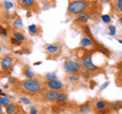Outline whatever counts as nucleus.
I'll list each match as a JSON object with an SVG mask.
<instances>
[{
    "mask_svg": "<svg viewBox=\"0 0 122 114\" xmlns=\"http://www.w3.org/2000/svg\"><path fill=\"white\" fill-rule=\"evenodd\" d=\"M90 2L85 0H77V1H71L68 3V13L69 14H81L89 8Z\"/></svg>",
    "mask_w": 122,
    "mask_h": 114,
    "instance_id": "f257e3e1",
    "label": "nucleus"
},
{
    "mask_svg": "<svg viewBox=\"0 0 122 114\" xmlns=\"http://www.w3.org/2000/svg\"><path fill=\"white\" fill-rule=\"evenodd\" d=\"M22 88L25 89V91H26V92L29 93H39L42 91V86L41 83L37 81V79H29L26 78L25 79L24 82H22Z\"/></svg>",
    "mask_w": 122,
    "mask_h": 114,
    "instance_id": "f03ea898",
    "label": "nucleus"
},
{
    "mask_svg": "<svg viewBox=\"0 0 122 114\" xmlns=\"http://www.w3.org/2000/svg\"><path fill=\"white\" fill-rule=\"evenodd\" d=\"M63 68L65 73L69 74H78L81 70V65L78 62L72 61V60H66L63 64Z\"/></svg>",
    "mask_w": 122,
    "mask_h": 114,
    "instance_id": "7ed1b4c3",
    "label": "nucleus"
},
{
    "mask_svg": "<svg viewBox=\"0 0 122 114\" xmlns=\"http://www.w3.org/2000/svg\"><path fill=\"white\" fill-rule=\"evenodd\" d=\"M81 65L82 67L85 68V69L91 71V73H93V71H98L100 70L101 68L95 65L93 63V59H92V54H86L85 56H82L81 58Z\"/></svg>",
    "mask_w": 122,
    "mask_h": 114,
    "instance_id": "20e7f679",
    "label": "nucleus"
},
{
    "mask_svg": "<svg viewBox=\"0 0 122 114\" xmlns=\"http://www.w3.org/2000/svg\"><path fill=\"white\" fill-rule=\"evenodd\" d=\"M47 86L51 91H55V92H57V91H61L63 89V87H64L63 83L61 81H58V79H54V81L47 82Z\"/></svg>",
    "mask_w": 122,
    "mask_h": 114,
    "instance_id": "39448f33",
    "label": "nucleus"
},
{
    "mask_svg": "<svg viewBox=\"0 0 122 114\" xmlns=\"http://www.w3.org/2000/svg\"><path fill=\"white\" fill-rule=\"evenodd\" d=\"M12 62H13V58L10 56H5L3 57L1 62H0V64H1V67L3 70H8L11 68V66H12Z\"/></svg>",
    "mask_w": 122,
    "mask_h": 114,
    "instance_id": "423d86ee",
    "label": "nucleus"
},
{
    "mask_svg": "<svg viewBox=\"0 0 122 114\" xmlns=\"http://www.w3.org/2000/svg\"><path fill=\"white\" fill-rule=\"evenodd\" d=\"M45 51L49 55H54L60 52V47L57 44H49L45 47Z\"/></svg>",
    "mask_w": 122,
    "mask_h": 114,
    "instance_id": "0eeeda50",
    "label": "nucleus"
},
{
    "mask_svg": "<svg viewBox=\"0 0 122 114\" xmlns=\"http://www.w3.org/2000/svg\"><path fill=\"white\" fill-rule=\"evenodd\" d=\"M109 107V103L107 101L104 100H99L95 103V111L98 112V111H101L103 109H106Z\"/></svg>",
    "mask_w": 122,
    "mask_h": 114,
    "instance_id": "6e6552de",
    "label": "nucleus"
},
{
    "mask_svg": "<svg viewBox=\"0 0 122 114\" xmlns=\"http://www.w3.org/2000/svg\"><path fill=\"white\" fill-rule=\"evenodd\" d=\"M78 109H79V112H81V114H87V113H90L91 110H92L91 102L87 101V102H86V103L81 104V105L78 107Z\"/></svg>",
    "mask_w": 122,
    "mask_h": 114,
    "instance_id": "1a4fd4ad",
    "label": "nucleus"
},
{
    "mask_svg": "<svg viewBox=\"0 0 122 114\" xmlns=\"http://www.w3.org/2000/svg\"><path fill=\"white\" fill-rule=\"evenodd\" d=\"M81 45L83 48H89L92 47L94 45V40L93 38H90V37H83L82 39L81 40Z\"/></svg>",
    "mask_w": 122,
    "mask_h": 114,
    "instance_id": "9d476101",
    "label": "nucleus"
},
{
    "mask_svg": "<svg viewBox=\"0 0 122 114\" xmlns=\"http://www.w3.org/2000/svg\"><path fill=\"white\" fill-rule=\"evenodd\" d=\"M57 96H58V92H55V91H48L47 93H45L44 98L45 100L47 101H56Z\"/></svg>",
    "mask_w": 122,
    "mask_h": 114,
    "instance_id": "9b49d317",
    "label": "nucleus"
},
{
    "mask_svg": "<svg viewBox=\"0 0 122 114\" xmlns=\"http://www.w3.org/2000/svg\"><path fill=\"white\" fill-rule=\"evenodd\" d=\"M109 107L111 108L112 111H118V110H120L122 108V101L117 100V101L111 102V103H109Z\"/></svg>",
    "mask_w": 122,
    "mask_h": 114,
    "instance_id": "f8f14e48",
    "label": "nucleus"
},
{
    "mask_svg": "<svg viewBox=\"0 0 122 114\" xmlns=\"http://www.w3.org/2000/svg\"><path fill=\"white\" fill-rule=\"evenodd\" d=\"M90 13L86 12V11H85V12H82L81 14H78L77 17H76V21H81V22H86L87 21L90 20Z\"/></svg>",
    "mask_w": 122,
    "mask_h": 114,
    "instance_id": "ddd939ff",
    "label": "nucleus"
},
{
    "mask_svg": "<svg viewBox=\"0 0 122 114\" xmlns=\"http://www.w3.org/2000/svg\"><path fill=\"white\" fill-rule=\"evenodd\" d=\"M67 100H68V94L67 93H64V92L58 93L56 101H58L59 103H64V102H66Z\"/></svg>",
    "mask_w": 122,
    "mask_h": 114,
    "instance_id": "4468645a",
    "label": "nucleus"
},
{
    "mask_svg": "<svg viewBox=\"0 0 122 114\" xmlns=\"http://www.w3.org/2000/svg\"><path fill=\"white\" fill-rule=\"evenodd\" d=\"M20 4L24 7H26V8H32L36 5V2L34 0H21Z\"/></svg>",
    "mask_w": 122,
    "mask_h": 114,
    "instance_id": "2eb2a0df",
    "label": "nucleus"
},
{
    "mask_svg": "<svg viewBox=\"0 0 122 114\" xmlns=\"http://www.w3.org/2000/svg\"><path fill=\"white\" fill-rule=\"evenodd\" d=\"M24 74H25V77L26 78H29V79H32V78H34V77H35V73H34L30 67H25V68L24 69Z\"/></svg>",
    "mask_w": 122,
    "mask_h": 114,
    "instance_id": "dca6fc26",
    "label": "nucleus"
},
{
    "mask_svg": "<svg viewBox=\"0 0 122 114\" xmlns=\"http://www.w3.org/2000/svg\"><path fill=\"white\" fill-rule=\"evenodd\" d=\"M79 74H81V77H82L83 78H85V79H86V81H89V79H90L92 77H93V74H92L91 71L85 69V68L81 70V73H79Z\"/></svg>",
    "mask_w": 122,
    "mask_h": 114,
    "instance_id": "f3484780",
    "label": "nucleus"
},
{
    "mask_svg": "<svg viewBox=\"0 0 122 114\" xmlns=\"http://www.w3.org/2000/svg\"><path fill=\"white\" fill-rule=\"evenodd\" d=\"M15 111H16V106H15L14 104H9V105H7L6 107H5V112L7 114H14Z\"/></svg>",
    "mask_w": 122,
    "mask_h": 114,
    "instance_id": "a211bd4d",
    "label": "nucleus"
},
{
    "mask_svg": "<svg viewBox=\"0 0 122 114\" xmlns=\"http://www.w3.org/2000/svg\"><path fill=\"white\" fill-rule=\"evenodd\" d=\"M13 38L14 39H16L17 41H20V42H24V41H25V35L22 33H20V32H13Z\"/></svg>",
    "mask_w": 122,
    "mask_h": 114,
    "instance_id": "6ab92c4d",
    "label": "nucleus"
},
{
    "mask_svg": "<svg viewBox=\"0 0 122 114\" xmlns=\"http://www.w3.org/2000/svg\"><path fill=\"white\" fill-rule=\"evenodd\" d=\"M10 102H11V99L9 97H1L0 96V106H6L7 105H9L10 104Z\"/></svg>",
    "mask_w": 122,
    "mask_h": 114,
    "instance_id": "aec40b11",
    "label": "nucleus"
},
{
    "mask_svg": "<svg viewBox=\"0 0 122 114\" xmlns=\"http://www.w3.org/2000/svg\"><path fill=\"white\" fill-rule=\"evenodd\" d=\"M28 30H29V33H30V36H35V35H37V33H38V26L34 25V24L30 25Z\"/></svg>",
    "mask_w": 122,
    "mask_h": 114,
    "instance_id": "412c9836",
    "label": "nucleus"
},
{
    "mask_svg": "<svg viewBox=\"0 0 122 114\" xmlns=\"http://www.w3.org/2000/svg\"><path fill=\"white\" fill-rule=\"evenodd\" d=\"M67 81H69V83H77L81 79V77L78 74H70L66 78Z\"/></svg>",
    "mask_w": 122,
    "mask_h": 114,
    "instance_id": "4be33fe9",
    "label": "nucleus"
},
{
    "mask_svg": "<svg viewBox=\"0 0 122 114\" xmlns=\"http://www.w3.org/2000/svg\"><path fill=\"white\" fill-rule=\"evenodd\" d=\"M45 79L47 82H50V81H54V79H57V74L56 73H49L45 75Z\"/></svg>",
    "mask_w": 122,
    "mask_h": 114,
    "instance_id": "5701e85b",
    "label": "nucleus"
},
{
    "mask_svg": "<svg viewBox=\"0 0 122 114\" xmlns=\"http://www.w3.org/2000/svg\"><path fill=\"white\" fill-rule=\"evenodd\" d=\"M13 28L14 29H21L22 28V21L20 17L16 18V20L13 21Z\"/></svg>",
    "mask_w": 122,
    "mask_h": 114,
    "instance_id": "b1692460",
    "label": "nucleus"
},
{
    "mask_svg": "<svg viewBox=\"0 0 122 114\" xmlns=\"http://www.w3.org/2000/svg\"><path fill=\"white\" fill-rule=\"evenodd\" d=\"M101 20H102V21H104L105 24H110L111 21H112V18H111V16H110L109 14H102Z\"/></svg>",
    "mask_w": 122,
    "mask_h": 114,
    "instance_id": "393cba45",
    "label": "nucleus"
},
{
    "mask_svg": "<svg viewBox=\"0 0 122 114\" xmlns=\"http://www.w3.org/2000/svg\"><path fill=\"white\" fill-rule=\"evenodd\" d=\"M3 5H4V9H5L6 11H8L9 9H11V8L13 7V3L10 2V1H4Z\"/></svg>",
    "mask_w": 122,
    "mask_h": 114,
    "instance_id": "a878e982",
    "label": "nucleus"
},
{
    "mask_svg": "<svg viewBox=\"0 0 122 114\" xmlns=\"http://www.w3.org/2000/svg\"><path fill=\"white\" fill-rule=\"evenodd\" d=\"M108 29H109V33H110V35L111 36H115L116 35V26H115L110 25L108 26Z\"/></svg>",
    "mask_w": 122,
    "mask_h": 114,
    "instance_id": "bb28decb",
    "label": "nucleus"
},
{
    "mask_svg": "<svg viewBox=\"0 0 122 114\" xmlns=\"http://www.w3.org/2000/svg\"><path fill=\"white\" fill-rule=\"evenodd\" d=\"M117 75L119 77V78L116 79V85L119 87H122V70H120L119 73H117Z\"/></svg>",
    "mask_w": 122,
    "mask_h": 114,
    "instance_id": "cd10ccee",
    "label": "nucleus"
},
{
    "mask_svg": "<svg viewBox=\"0 0 122 114\" xmlns=\"http://www.w3.org/2000/svg\"><path fill=\"white\" fill-rule=\"evenodd\" d=\"M111 112H112L111 108L108 107V108H106V109L101 110V111H98V112H96V113H97V114H110Z\"/></svg>",
    "mask_w": 122,
    "mask_h": 114,
    "instance_id": "c85d7f7f",
    "label": "nucleus"
},
{
    "mask_svg": "<svg viewBox=\"0 0 122 114\" xmlns=\"http://www.w3.org/2000/svg\"><path fill=\"white\" fill-rule=\"evenodd\" d=\"M10 42H11V44H12L13 45V46H20V45L22 44L21 43V42H20V41H17L16 39H14V38L12 37V38H11V39H10Z\"/></svg>",
    "mask_w": 122,
    "mask_h": 114,
    "instance_id": "c756f323",
    "label": "nucleus"
},
{
    "mask_svg": "<svg viewBox=\"0 0 122 114\" xmlns=\"http://www.w3.org/2000/svg\"><path fill=\"white\" fill-rule=\"evenodd\" d=\"M116 7H117V10L122 13V0H117L116 1Z\"/></svg>",
    "mask_w": 122,
    "mask_h": 114,
    "instance_id": "7c9ffc66",
    "label": "nucleus"
},
{
    "mask_svg": "<svg viewBox=\"0 0 122 114\" xmlns=\"http://www.w3.org/2000/svg\"><path fill=\"white\" fill-rule=\"evenodd\" d=\"M20 101H21L24 104H25V105L30 104V100L29 98H26V97H21V98H20Z\"/></svg>",
    "mask_w": 122,
    "mask_h": 114,
    "instance_id": "2f4dec72",
    "label": "nucleus"
},
{
    "mask_svg": "<svg viewBox=\"0 0 122 114\" xmlns=\"http://www.w3.org/2000/svg\"><path fill=\"white\" fill-rule=\"evenodd\" d=\"M30 114H38V110L35 106H32L30 108Z\"/></svg>",
    "mask_w": 122,
    "mask_h": 114,
    "instance_id": "473e14b6",
    "label": "nucleus"
},
{
    "mask_svg": "<svg viewBox=\"0 0 122 114\" xmlns=\"http://www.w3.org/2000/svg\"><path fill=\"white\" fill-rule=\"evenodd\" d=\"M98 85V83H97V82L96 81H91L90 82V89L91 90H93L94 88H96V86Z\"/></svg>",
    "mask_w": 122,
    "mask_h": 114,
    "instance_id": "72a5a7b5",
    "label": "nucleus"
},
{
    "mask_svg": "<svg viewBox=\"0 0 122 114\" xmlns=\"http://www.w3.org/2000/svg\"><path fill=\"white\" fill-rule=\"evenodd\" d=\"M109 85H110V82H105V83H103V85L101 86L100 90H101V91H104V90H105V89H106V88H107V87H108Z\"/></svg>",
    "mask_w": 122,
    "mask_h": 114,
    "instance_id": "f704fd0d",
    "label": "nucleus"
},
{
    "mask_svg": "<svg viewBox=\"0 0 122 114\" xmlns=\"http://www.w3.org/2000/svg\"><path fill=\"white\" fill-rule=\"evenodd\" d=\"M7 30L6 29H2L1 31H0V36H2V37H7Z\"/></svg>",
    "mask_w": 122,
    "mask_h": 114,
    "instance_id": "c9c22d12",
    "label": "nucleus"
},
{
    "mask_svg": "<svg viewBox=\"0 0 122 114\" xmlns=\"http://www.w3.org/2000/svg\"><path fill=\"white\" fill-rule=\"evenodd\" d=\"M21 53H25V54H30V49H28V48H22V51Z\"/></svg>",
    "mask_w": 122,
    "mask_h": 114,
    "instance_id": "e433bc0d",
    "label": "nucleus"
},
{
    "mask_svg": "<svg viewBox=\"0 0 122 114\" xmlns=\"http://www.w3.org/2000/svg\"><path fill=\"white\" fill-rule=\"evenodd\" d=\"M8 82H9V83H15L17 82V79L15 78H11V77H10V78H8Z\"/></svg>",
    "mask_w": 122,
    "mask_h": 114,
    "instance_id": "4c0bfd02",
    "label": "nucleus"
},
{
    "mask_svg": "<svg viewBox=\"0 0 122 114\" xmlns=\"http://www.w3.org/2000/svg\"><path fill=\"white\" fill-rule=\"evenodd\" d=\"M117 67L119 68L120 70H122V62H119V63H118V64H117Z\"/></svg>",
    "mask_w": 122,
    "mask_h": 114,
    "instance_id": "58836bf2",
    "label": "nucleus"
},
{
    "mask_svg": "<svg viewBox=\"0 0 122 114\" xmlns=\"http://www.w3.org/2000/svg\"><path fill=\"white\" fill-rule=\"evenodd\" d=\"M40 64H42V62H41V61H38V62L34 63V65H40Z\"/></svg>",
    "mask_w": 122,
    "mask_h": 114,
    "instance_id": "ea45409f",
    "label": "nucleus"
},
{
    "mask_svg": "<svg viewBox=\"0 0 122 114\" xmlns=\"http://www.w3.org/2000/svg\"><path fill=\"white\" fill-rule=\"evenodd\" d=\"M119 22L122 25V16H120V17H119Z\"/></svg>",
    "mask_w": 122,
    "mask_h": 114,
    "instance_id": "a19ab883",
    "label": "nucleus"
},
{
    "mask_svg": "<svg viewBox=\"0 0 122 114\" xmlns=\"http://www.w3.org/2000/svg\"><path fill=\"white\" fill-rule=\"evenodd\" d=\"M1 112H2V106H0V114H1Z\"/></svg>",
    "mask_w": 122,
    "mask_h": 114,
    "instance_id": "79ce46f5",
    "label": "nucleus"
},
{
    "mask_svg": "<svg viewBox=\"0 0 122 114\" xmlns=\"http://www.w3.org/2000/svg\"><path fill=\"white\" fill-rule=\"evenodd\" d=\"M4 89H8V85H5L4 86Z\"/></svg>",
    "mask_w": 122,
    "mask_h": 114,
    "instance_id": "37998d69",
    "label": "nucleus"
},
{
    "mask_svg": "<svg viewBox=\"0 0 122 114\" xmlns=\"http://www.w3.org/2000/svg\"><path fill=\"white\" fill-rule=\"evenodd\" d=\"M118 42H119L120 44H122V40H120V39H118Z\"/></svg>",
    "mask_w": 122,
    "mask_h": 114,
    "instance_id": "c03bdc74",
    "label": "nucleus"
},
{
    "mask_svg": "<svg viewBox=\"0 0 122 114\" xmlns=\"http://www.w3.org/2000/svg\"><path fill=\"white\" fill-rule=\"evenodd\" d=\"M2 29H3V28H2V26H0V31H1V30H2Z\"/></svg>",
    "mask_w": 122,
    "mask_h": 114,
    "instance_id": "a18cd8bd",
    "label": "nucleus"
},
{
    "mask_svg": "<svg viewBox=\"0 0 122 114\" xmlns=\"http://www.w3.org/2000/svg\"><path fill=\"white\" fill-rule=\"evenodd\" d=\"M1 49H2V48H1V47H0V51H1Z\"/></svg>",
    "mask_w": 122,
    "mask_h": 114,
    "instance_id": "49530a36",
    "label": "nucleus"
}]
</instances>
